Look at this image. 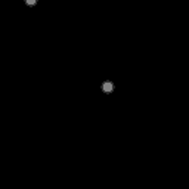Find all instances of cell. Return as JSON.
Instances as JSON below:
<instances>
[{"label": "cell", "mask_w": 189, "mask_h": 189, "mask_svg": "<svg viewBox=\"0 0 189 189\" xmlns=\"http://www.w3.org/2000/svg\"><path fill=\"white\" fill-rule=\"evenodd\" d=\"M102 90L104 92H107V93H110V92H113L114 90V86L111 81H105L104 84H102Z\"/></svg>", "instance_id": "1"}, {"label": "cell", "mask_w": 189, "mask_h": 189, "mask_svg": "<svg viewBox=\"0 0 189 189\" xmlns=\"http://www.w3.org/2000/svg\"><path fill=\"white\" fill-rule=\"evenodd\" d=\"M37 0H27V4H36Z\"/></svg>", "instance_id": "2"}]
</instances>
